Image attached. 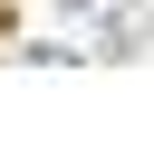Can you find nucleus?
<instances>
[{
    "label": "nucleus",
    "mask_w": 154,
    "mask_h": 154,
    "mask_svg": "<svg viewBox=\"0 0 154 154\" xmlns=\"http://www.w3.org/2000/svg\"><path fill=\"white\" fill-rule=\"evenodd\" d=\"M106 48H144V10H116L106 19Z\"/></svg>",
    "instance_id": "obj_1"
}]
</instances>
